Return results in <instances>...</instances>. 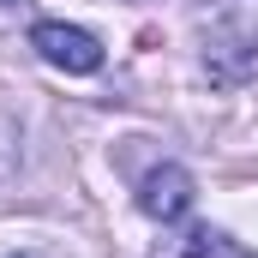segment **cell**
<instances>
[{
	"label": "cell",
	"instance_id": "1",
	"mask_svg": "<svg viewBox=\"0 0 258 258\" xmlns=\"http://www.w3.org/2000/svg\"><path fill=\"white\" fill-rule=\"evenodd\" d=\"M204 66L216 78H240L258 66V0H216L204 18Z\"/></svg>",
	"mask_w": 258,
	"mask_h": 258
},
{
	"label": "cell",
	"instance_id": "2",
	"mask_svg": "<svg viewBox=\"0 0 258 258\" xmlns=\"http://www.w3.org/2000/svg\"><path fill=\"white\" fill-rule=\"evenodd\" d=\"M30 48H36L42 60L54 66V72H72V78H84V72H102V42H96L84 24L36 18V24H30Z\"/></svg>",
	"mask_w": 258,
	"mask_h": 258
},
{
	"label": "cell",
	"instance_id": "3",
	"mask_svg": "<svg viewBox=\"0 0 258 258\" xmlns=\"http://www.w3.org/2000/svg\"><path fill=\"white\" fill-rule=\"evenodd\" d=\"M192 198H198V186H192V174L180 162H162V168H150L138 180V210L156 216V222H180L192 210Z\"/></svg>",
	"mask_w": 258,
	"mask_h": 258
},
{
	"label": "cell",
	"instance_id": "4",
	"mask_svg": "<svg viewBox=\"0 0 258 258\" xmlns=\"http://www.w3.org/2000/svg\"><path fill=\"white\" fill-rule=\"evenodd\" d=\"M156 258H252L240 240H228L222 228H186V234H174V240H162Z\"/></svg>",
	"mask_w": 258,
	"mask_h": 258
},
{
	"label": "cell",
	"instance_id": "5",
	"mask_svg": "<svg viewBox=\"0 0 258 258\" xmlns=\"http://www.w3.org/2000/svg\"><path fill=\"white\" fill-rule=\"evenodd\" d=\"M12 12H24V0H0V18H12Z\"/></svg>",
	"mask_w": 258,
	"mask_h": 258
}]
</instances>
